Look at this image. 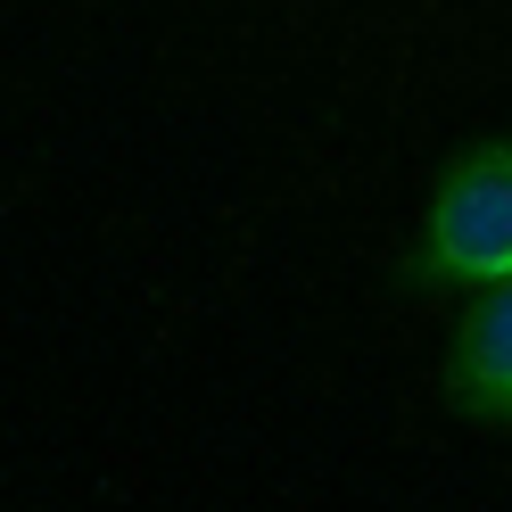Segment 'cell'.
Wrapping results in <instances>:
<instances>
[{
	"label": "cell",
	"mask_w": 512,
	"mask_h": 512,
	"mask_svg": "<svg viewBox=\"0 0 512 512\" xmlns=\"http://www.w3.org/2000/svg\"><path fill=\"white\" fill-rule=\"evenodd\" d=\"M413 281L438 298L512 281V141H471L438 166L422 215H413Z\"/></svg>",
	"instance_id": "1"
},
{
	"label": "cell",
	"mask_w": 512,
	"mask_h": 512,
	"mask_svg": "<svg viewBox=\"0 0 512 512\" xmlns=\"http://www.w3.org/2000/svg\"><path fill=\"white\" fill-rule=\"evenodd\" d=\"M446 405L479 430H512V281L471 290L446 331Z\"/></svg>",
	"instance_id": "2"
}]
</instances>
